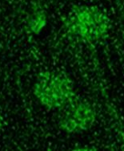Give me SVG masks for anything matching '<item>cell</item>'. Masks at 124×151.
<instances>
[{"instance_id":"1","label":"cell","mask_w":124,"mask_h":151,"mask_svg":"<svg viewBox=\"0 0 124 151\" xmlns=\"http://www.w3.org/2000/svg\"><path fill=\"white\" fill-rule=\"evenodd\" d=\"M64 22L69 33L89 44L105 39L110 29L109 17L95 6L73 7Z\"/></svg>"},{"instance_id":"2","label":"cell","mask_w":124,"mask_h":151,"mask_svg":"<svg viewBox=\"0 0 124 151\" xmlns=\"http://www.w3.org/2000/svg\"><path fill=\"white\" fill-rule=\"evenodd\" d=\"M33 94L42 106L57 111L77 96L72 81L63 73L54 71H45L38 75Z\"/></svg>"},{"instance_id":"3","label":"cell","mask_w":124,"mask_h":151,"mask_svg":"<svg viewBox=\"0 0 124 151\" xmlns=\"http://www.w3.org/2000/svg\"><path fill=\"white\" fill-rule=\"evenodd\" d=\"M58 112V128L67 134L85 132L91 128L96 121V112L94 107L78 96Z\"/></svg>"},{"instance_id":"4","label":"cell","mask_w":124,"mask_h":151,"mask_svg":"<svg viewBox=\"0 0 124 151\" xmlns=\"http://www.w3.org/2000/svg\"><path fill=\"white\" fill-rule=\"evenodd\" d=\"M46 24V15L43 11L33 12L27 20V27L31 32L35 35L39 34Z\"/></svg>"},{"instance_id":"5","label":"cell","mask_w":124,"mask_h":151,"mask_svg":"<svg viewBox=\"0 0 124 151\" xmlns=\"http://www.w3.org/2000/svg\"><path fill=\"white\" fill-rule=\"evenodd\" d=\"M3 116H1V114H0V135H1V133H2V131H3Z\"/></svg>"}]
</instances>
